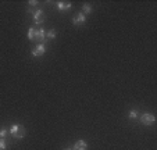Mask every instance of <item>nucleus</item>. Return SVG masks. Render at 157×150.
<instances>
[{
  "label": "nucleus",
  "instance_id": "1",
  "mask_svg": "<svg viewBox=\"0 0 157 150\" xmlns=\"http://www.w3.org/2000/svg\"><path fill=\"white\" fill-rule=\"evenodd\" d=\"M10 133H11L15 139H22L25 135H27V131H25L24 125H21V124H14V125H11V128H10Z\"/></svg>",
  "mask_w": 157,
  "mask_h": 150
},
{
  "label": "nucleus",
  "instance_id": "2",
  "mask_svg": "<svg viewBox=\"0 0 157 150\" xmlns=\"http://www.w3.org/2000/svg\"><path fill=\"white\" fill-rule=\"evenodd\" d=\"M154 121H156V117L153 114H150V113H145V114L140 115V122L143 125H153Z\"/></svg>",
  "mask_w": 157,
  "mask_h": 150
},
{
  "label": "nucleus",
  "instance_id": "3",
  "mask_svg": "<svg viewBox=\"0 0 157 150\" xmlns=\"http://www.w3.org/2000/svg\"><path fill=\"white\" fill-rule=\"evenodd\" d=\"M44 52H46V46H44L43 43H39L36 47H33L31 53H32L33 57H39V56H43Z\"/></svg>",
  "mask_w": 157,
  "mask_h": 150
},
{
  "label": "nucleus",
  "instance_id": "4",
  "mask_svg": "<svg viewBox=\"0 0 157 150\" xmlns=\"http://www.w3.org/2000/svg\"><path fill=\"white\" fill-rule=\"evenodd\" d=\"M33 21H35V24H43V21H44V13H43V10L36 9L35 11H33Z\"/></svg>",
  "mask_w": 157,
  "mask_h": 150
},
{
  "label": "nucleus",
  "instance_id": "5",
  "mask_svg": "<svg viewBox=\"0 0 157 150\" xmlns=\"http://www.w3.org/2000/svg\"><path fill=\"white\" fill-rule=\"evenodd\" d=\"M85 20H86V15L83 14V13H78V14L72 18V24H74V25H79V24L85 22Z\"/></svg>",
  "mask_w": 157,
  "mask_h": 150
},
{
  "label": "nucleus",
  "instance_id": "6",
  "mask_svg": "<svg viewBox=\"0 0 157 150\" xmlns=\"http://www.w3.org/2000/svg\"><path fill=\"white\" fill-rule=\"evenodd\" d=\"M56 7H57V10H60V11H65V10L71 9V3H70V2H57Z\"/></svg>",
  "mask_w": 157,
  "mask_h": 150
},
{
  "label": "nucleus",
  "instance_id": "7",
  "mask_svg": "<svg viewBox=\"0 0 157 150\" xmlns=\"http://www.w3.org/2000/svg\"><path fill=\"white\" fill-rule=\"evenodd\" d=\"M44 39H46V33H44V31L42 29V28H38L36 32H35V40H38V42L42 43Z\"/></svg>",
  "mask_w": 157,
  "mask_h": 150
},
{
  "label": "nucleus",
  "instance_id": "8",
  "mask_svg": "<svg viewBox=\"0 0 157 150\" xmlns=\"http://www.w3.org/2000/svg\"><path fill=\"white\" fill-rule=\"evenodd\" d=\"M88 149V144H86L85 140H78L75 142L74 147H72V150H86Z\"/></svg>",
  "mask_w": 157,
  "mask_h": 150
},
{
  "label": "nucleus",
  "instance_id": "9",
  "mask_svg": "<svg viewBox=\"0 0 157 150\" xmlns=\"http://www.w3.org/2000/svg\"><path fill=\"white\" fill-rule=\"evenodd\" d=\"M92 10H93L92 6H90V4H88V3H85V4L82 6V13H83L85 15L90 14V13H92Z\"/></svg>",
  "mask_w": 157,
  "mask_h": 150
},
{
  "label": "nucleus",
  "instance_id": "10",
  "mask_svg": "<svg viewBox=\"0 0 157 150\" xmlns=\"http://www.w3.org/2000/svg\"><path fill=\"white\" fill-rule=\"evenodd\" d=\"M35 32H36V29L33 27H31L29 29H28V39H29V40H35Z\"/></svg>",
  "mask_w": 157,
  "mask_h": 150
},
{
  "label": "nucleus",
  "instance_id": "11",
  "mask_svg": "<svg viewBox=\"0 0 157 150\" xmlns=\"http://www.w3.org/2000/svg\"><path fill=\"white\" fill-rule=\"evenodd\" d=\"M54 38H56V31L54 29L48 31V33H46V39H54Z\"/></svg>",
  "mask_w": 157,
  "mask_h": 150
},
{
  "label": "nucleus",
  "instance_id": "12",
  "mask_svg": "<svg viewBox=\"0 0 157 150\" xmlns=\"http://www.w3.org/2000/svg\"><path fill=\"white\" fill-rule=\"evenodd\" d=\"M7 133H9V131L6 128H0V139H6Z\"/></svg>",
  "mask_w": 157,
  "mask_h": 150
},
{
  "label": "nucleus",
  "instance_id": "13",
  "mask_svg": "<svg viewBox=\"0 0 157 150\" xmlns=\"http://www.w3.org/2000/svg\"><path fill=\"white\" fill-rule=\"evenodd\" d=\"M7 144H6V140L4 139H0V150H6Z\"/></svg>",
  "mask_w": 157,
  "mask_h": 150
},
{
  "label": "nucleus",
  "instance_id": "14",
  "mask_svg": "<svg viewBox=\"0 0 157 150\" xmlns=\"http://www.w3.org/2000/svg\"><path fill=\"white\" fill-rule=\"evenodd\" d=\"M129 118H131V120H136V118H138V113L136 111H131L129 113Z\"/></svg>",
  "mask_w": 157,
  "mask_h": 150
},
{
  "label": "nucleus",
  "instance_id": "15",
  "mask_svg": "<svg viewBox=\"0 0 157 150\" xmlns=\"http://www.w3.org/2000/svg\"><path fill=\"white\" fill-rule=\"evenodd\" d=\"M28 3H29L31 6H36V4H38V2H33V0H31V2H28Z\"/></svg>",
  "mask_w": 157,
  "mask_h": 150
},
{
  "label": "nucleus",
  "instance_id": "16",
  "mask_svg": "<svg viewBox=\"0 0 157 150\" xmlns=\"http://www.w3.org/2000/svg\"><path fill=\"white\" fill-rule=\"evenodd\" d=\"M65 150H72V149H65Z\"/></svg>",
  "mask_w": 157,
  "mask_h": 150
}]
</instances>
